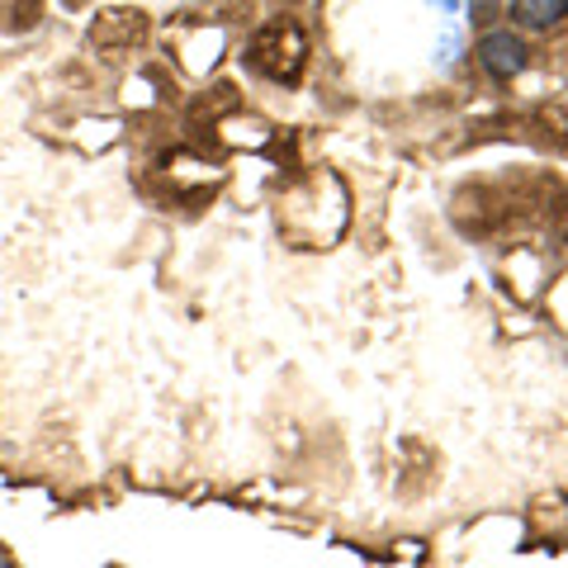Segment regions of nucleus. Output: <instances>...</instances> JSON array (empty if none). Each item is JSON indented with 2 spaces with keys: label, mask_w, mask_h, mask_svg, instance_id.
<instances>
[{
  "label": "nucleus",
  "mask_w": 568,
  "mask_h": 568,
  "mask_svg": "<svg viewBox=\"0 0 568 568\" xmlns=\"http://www.w3.org/2000/svg\"><path fill=\"white\" fill-rule=\"evenodd\" d=\"M511 20L521 29H555L568 20V0H511Z\"/></svg>",
  "instance_id": "obj_3"
},
{
  "label": "nucleus",
  "mask_w": 568,
  "mask_h": 568,
  "mask_svg": "<svg viewBox=\"0 0 568 568\" xmlns=\"http://www.w3.org/2000/svg\"><path fill=\"white\" fill-rule=\"evenodd\" d=\"M478 62H484L488 77L511 81V77H521V71H526V43L511 29L484 33V39H478Z\"/></svg>",
  "instance_id": "obj_2"
},
{
  "label": "nucleus",
  "mask_w": 568,
  "mask_h": 568,
  "mask_svg": "<svg viewBox=\"0 0 568 568\" xmlns=\"http://www.w3.org/2000/svg\"><path fill=\"white\" fill-rule=\"evenodd\" d=\"M455 6H459V0H440V10H446V14H450V10H455Z\"/></svg>",
  "instance_id": "obj_4"
},
{
  "label": "nucleus",
  "mask_w": 568,
  "mask_h": 568,
  "mask_svg": "<svg viewBox=\"0 0 568 568\" xmlns=\"http://www.w3.org/2000/svg\"><path fill=\"white\" fill-rule=\"evenodd\" d=\"M246 62H252L265 81L294 85L308 67V33L294 20H271L256 29V39L246 43Z\"/></svg>",
  "instance_id": "obj_1"
},
{
  "label": "nucleus",
  "mask_w": 568,
  "mask_h": 568,
  "mask_svg": "<svg viewBox=\"0 0 568 568\" xmlns=\"http://www.w3.org/2000/svg\"><path fill=\"white\" fill-rule=\"evenodd\" d=\"M0 568H14V564H10V559H6V555H0Z\"/></svg>",
  "instance_id": "obj_5"
}]
</instances>
